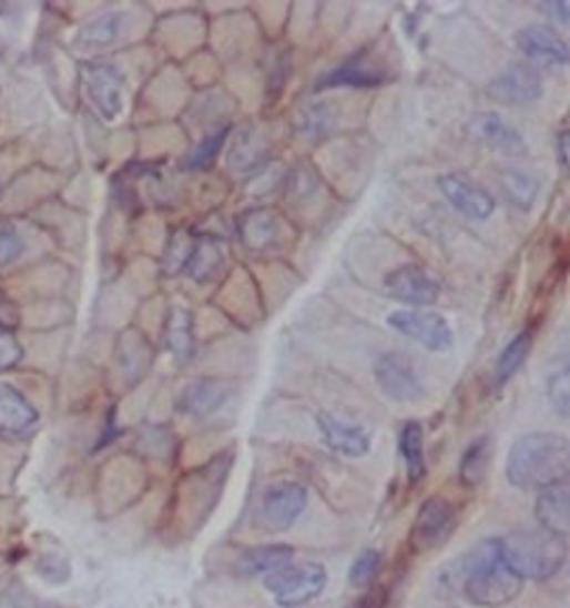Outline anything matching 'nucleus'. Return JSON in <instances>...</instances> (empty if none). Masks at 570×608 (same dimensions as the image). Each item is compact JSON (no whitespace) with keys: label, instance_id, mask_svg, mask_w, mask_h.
<instances>
[{"label":"nucleus","instance_id":"obj_12","mask_svg":"<svg viewBox=\"0 0 570 608\" xmlns=\"http://www.w3.org/2000/svg\"><path fill=\"white\" fill-rule=\"evenodd\" d=\"M515 43L535 65L561 68L568 63V45L550 26H526L517 32Z\"/></svg>","mask_w":570,"mask_h":608},{"label":"nucleus","instance_id":"obj_3","mask_svg":"<svg viewBox=\"0 0 570 608\" xmlns=\"http://www.w3.org/2000/svg\"><path fill=\"white\" fill-rule=\"evenodd\" d=\"M499 557L519 579H550L566 564V537L546 530H517L497 539Z\"/></svg>","mask_w":570,"mask_h":608},{"label":"nucleus","instance_id":"obj_7","mask_svg":"<svg viewBox=\"0 0 570 608\" xmlns=\"http://www.w3.org/2000/svg\"><path fill=\"white\" fill-rule=\"evenodd\" d=\"M308 504V493L297 482L269 486L261 501V524L269 533H285L295 526Z\"/></svg>","mask_w":570,"mask_h":608},{"label":"nucleus","instance_id":"obj_20","mask_svg":"<svg viewBox=\"0 0 570 608\" xmlns=\"http://www.w3.org/2000/svg\"><path fill=\"white\" fill-rule=\"evenodd\" d=\"M165 348L183 364L194 357V322L190 311L183 306H172L165 320Z\"/></svg>","mask_w":570,"mask_h":608},{"label":"nucleus","instance_id":"obj_38","mask_svg":"<svg viewBox=\"0 0 570 608\" xmlns=\"http://www.w3.org/2000/svg\"><path fill=\"white\" fill-rule=\"evenodd\" d=\"M557 152H559V165L566 170L568 168V132L561 130L557 136Z\"/></svg>","mask_w":570,"mask_h":608},{"label":"nucleus","instance_id":"obj_26","mask_svg":"<svg viewBox=\"0 0 570 608\" xmlns=\"http://www.w3.org/2000/svg\"><path fill=\"white\" fill-rule=\"evenodd\" d=\"M399 450L406 462V473L413 484L421 482L426 475V455H424V428L417 422H408L399 435Z\"/></svg>","mask_w":570,"mask_h":608},{"label":"nucleus","instance_id":"obj_5","mask_svg":"<svg viewBox=\"0 0 570 608\" xmlns=\"http://www.w3.org/2000/svg\"><path fill=\"white\" fill-rule=\"evenodd\" d=\"M388 326L399 335L415 340L430 353H446L455 346V333L446 317L432 311H395L388 315Z\"/></svg>","mask_w":570,"mask_h":608},{"label":"nucleus","instance_id":"obj_17","mask_svg":"<svg viewBox=\"0 0 570 608\" xmlns=\"http://www.w3.org/2000/svg\"><path fill=\"white\" fill-rule=\"evenodd\" d=\"M535 517L541 530L552 533L557 537H566L570 533V488L568 482L539 490L535 501Z\"/></svg>","mask_w":570,"mask_h":608},{"label":"nucleus","instance_id":"obj_27","mask_svg":"<svg viewBox=\"0 0 570 608\" xmlns=\"http://www.w3.org/2000/svg\"><path fill=\"white\" fill-rule=\"evenodd\" d=\"M123 28V14L121 12H108L101 14L99 19L90 21L81 32H79V45L85 50H101L112 45Z\"/></svg>","mask_w":570,"mask_h":608},{"label":"nucleus","instance_id":"obj_34","mask_svg":"<svg viewBox=\"0 0 570 608\" xmlns=\"http://www.w3.org/2000/svg\"><path fill=\"white\" fill-rule=\"evenodd\" d=\"M23 359V346L12 333H0V373L12 371Z\"/></svg>","mask_w":570,"mask_h":608},{"label":"nucleus","instance_id":"obj_9","mask_svg":"<svg viewBox=\"0 0 570 608\" xmlns=\"http://www.w3.org/2000/svg\"><path fill=\"white\" fill-rule=\"evenodd\" d=\"M384 287L395 301L415 308L435 306L441 294L439 283L426 270L410 263L388 272L384 278Z\"/></svg>","mask_w":570,"mask_h":608},{"label":"nucleus","instance_id":"obj_14","mask_svg":"<svg viewBox=\"0 0 570 608\" xmlns=\"http://www.w3.org/2000/svg\"><path fill=\"white\" fill-rule=\"evenodd\" d=\"M234 395V386L225 379L203 377L183 388L176 399V411L192 419H203L218 413Z\"/></svg>","mask_w":570,"mask_h":608},{"label":"nucleus","instance_id":"obj_23","mask_svg":"<svg viewBox=\"0 0 570 608\" xmlns=\"http://www.w3.org/2000/svg\"><path fill=\"white\" fill-rule=\"evenodd\" d=\"M223 261H225L223 243L216 236H196L185 270L194 281L203 283L214 278L221 272Z\"/></svg>","mask_w":570,"mask_h":608},{"label":"nucleus","instance_id":"obj_19","mask_svg":"<svg viewBox=\"0 0 570 608\" xmlns=\"http://www.w3.org/2000/svg\"><path fill=\"white\" fill-rule=\"evenodd\" d=\"M295 559V548L285 544H269V546H256L245 550L236 568L243 575H272L285 566H291Z\"/></svg>","mask_w":570,"mask_h":608},{"label":"nucleus","instance_id":"obj_28","mask_svg":"<svg viewBox=\"0 0 570 608\" xmlns=\"http://www.w3.org/2000/svg\"><path fill=\"white\" fill-rule=\"evenodd\" d=\"M503 190L517 207L530 210L537 199L539 183L532 174H528L523 170H508V172H503Z\"/></svg>","mask_w":570,"mask_h":608},{"label":"nucleus","instance_id":"obj_25","mask_svg":"<svg viewBox=\"0 0 570 608\" xmlns=\"http://www.w3.org/2000/svg\"><path fill=\"white\" fill-rule=\"evenodd\" d=\"M530 351H532V333L530 331H523L508 342V346L501 351L497 366H495L497 388H503L521 371Z\"/></svg>","mask_w":570,"mask_h":608},{"label":"nucleus","instance_id":"obj_37","mask_svg":"<svg viewBox=\"0 0 570 608\" xmlns=\"http://www.w3.org/2000/svg\"><path fill=\"white\" fill-rule=\"evenodd\" d=\"M537 10L546 14L548 19H557L561 26H568L570 6L566 3V0H557V3H537Z\"/></svg>","mask_w":570,"mask_h":608},{"label":"nucleus","instance_id":"obj_10","mask_svg":"<svg viewBox=\"0 0 570 608\" xmlns=\"http://www.w3.org/2000/svg\"><path fill=\"white\" fill-rule=\"evenodd\" d=\"M88 99L105 121H114L123 112V77L114 65L90 63L83 70Z\"/></svg>","mask_w":570,"mask_h":608},{"label":"nucleus","instance_id":"obj_31","mask_svg":"<svg viewBox=\"0 0 570 608\" xmlns=\"http://www.w3.org/2000/svg\"><path fill=\"white\" fill-rule=\"evenodd\" d=\"M381 568V553L375 550V548H366L364 553L357 555V559L353 561V568H350V584L357 586V588H366L375 581L377 572Z\"/></svg>","mask_w":570,"mask_h":608},{"label":"nucleus","instance_id":"obj_35","mask_svg":"<svg viewBox=\"0 0 570 608\" xmlns=\"http://www.w3.org/2000/svg\"><path fill=\"white\" fill-rule=\"evenodd\" d=\"M21 324V313L17 303L0 292V333H12Z\"/></svg>","mask_w":570,"mask_h":608},{"label":"nucleus","instance_id":"obj_8","mask_svg":"<svg viewBox=\"0 0 570 608\" xmlns=\"http://www.w3.org/2000/svg\"><path fill=\"white\" fill-rule=\"evenodd\" d=\"M455 530V508L444 497H430L421 504L410 530V548L426 553L444 544Z\"/></svg>","mask_w":570,"mask_h":608},{"label":"nucleus","instance_id":"obj_21","mask_svg":"<svg viewBox=\"0 0 570 608\" xmlns=\"http://www.w3.org/2000/svg\"><path fill=\"white\" fill-rule=\"evenodd\" d=\"M384 81H386L384 72L366 68V54L359 52L357 57L346 61L342 68L326 74L317 88L319 90H326V88H375V85H381Z\"/></svg>","mask_w":570,"mask_h":608},{"label":"nucleus","instance_id":"obj_32","mask_svg":"<svg viewBox=\"0 0 570 608\" xmlns=\"http://www.w3.org/2000/svg\"><path fill=\"white\" fill-rule=\"evenodd\" d=\"M194 245V236L185 234V232H176L165 250V259H163V267L167 270V274H174L176 270L187 265L190 252Z\"/></svg>","mask_w":570,"mask_h":608},{"label":"nucleus","instance_id":"obj_13","mask_svg":"<svg viewBox=\"0 0 570 608\" xmlns=\"http://www.w3.org/2000/svg\"><path fill=\"white\" fill-rule=\"evenodd\" d=\"M439 190L446 196V201L468 219L486 221L495 212V199L466 174H444L439 179Z\"/></svg>","mask_w":570,"mask_h":608},{"label":"nucleus","instance_id":"obj_24","mask_svg":"<svg viewBox=\"0 0 570 608\" xmlns=\"http://www.w3.org/2000/svg\"><path fill=\"white\" fill-rule=\"evenodd\" d=\"M490 459H492V444L490 437H477L475 442L468 444V448L461 455L459 462V479L466 488H477L490 468Z\"/></svg>","mask_w":570,"mask_h":608},{"label":"nucleus","instance_id":"obj_2","mask_svg":"<svg viewBox=\"0 0 570 608\" xmlns=\"http://www.w3.org/2000/svg\"><path fill=\"white\" fill-rule=\"evenodd\" d=\"M448 577H457L464 597L475 606L499 608L515 601L521 592L523 579H519L499 557L497 539H486L464 557H459L457 570H446Z\"/></svg>","mask_w":570,"mask_h":608},{"label":"nucleus","instance_id":"obj_16","mask_svg":"<svg viewBox=\"0 0 570 608\" xmlns=\"http://www.w3.org/2000/svg\"><path fill=\"white\" fill-rule=\"evenodd\" d=\"M317 426L330 450L344 457H364L370 450V435L355 424H348L333 413H317Z\"/></svg>","mask_w":570,"mask_h":608},{"label":"nucleus","instance_id":"obj_11","mask_svg":"<svg viewBox=\"0 0 570 608\" xmlns=\"http://www.w3.org/2000/svg\"><path fill=\"white\" fill-rule=\"evenodd\" d=\"M543 94V81L535 65H512L488 85V97L503 105H528Z\"/></svg>","mask_w":570,"mask_h":608},{"label":"nucleus","instance_id":"obj_18","mask_svg":"<svg viewBox=\"0 0 570 608\" xmlns=\"http://www.w3.org/2000/svg\"><path fill=\"white\" fill-rule=\"evenodd\" d=\"M37 424V408L14 386L0 382V437H21Z\"/></svg>","mask_w":570,"mask_h":608},{"label":"nucleus","instance_id":"obj_15","mask_svg":"<svg viewBox=\"0 0 570 608\" xmlns=\"http://www.w3.org/2000/svg\"><path fill=\"white\" fill-rule=\"evenodd\" d=\"M468 134L475 136L479 143L488 145L495 152H501L506 156H523L526 154V141L519 134L517 128H512L503 116L488 112L477 114L468 123Z\"/></svg>","mask_w":570,"mask_h":608},{"label":"nucleus","instance_id":"obj_4","mask_svg":"<svg viewBox=\"0 0 570 608\" xmlns=\"http://www.w3.org/2000/svg\"><path fill=\"white\" fill-rule=\"evenodd\" d=\"M328 575L319 564L285 566L265 577V588L272 592L281 608H295L308 604L326 588Z\"/></svg>","mask_w":570,"mask_h":608},{"label":"nucleus","instance_id":"obj_6","mask_svg":"<svg viewBox=\"0 0 570 608\" xmlns=\"http://www.w3.org/2000/svg\"><path fill=\"white\" fill-rule=\"evenodd\" d=\"M373 373L379 391L397 404H413L426 395L413 359L404 353H384L375 362Z\"/></svg>","mask_w":570,"mask_h":608},{"label":"nucleus","instance_id":"obj_29","mask_svg":"<svg viewBox=\"0 0 570 608\" xmlns=\"http://www.w3.org/2000/svg\"><path fill=\"white\" fill-rule=\"evenodd\" d=\"M546 395L552 406V411L566 419L570 415V373L568 366L563 364L561 368L552 371V375L546 382Z\"/></svg>","mask_w":570,"mask_h":608},{"label":"nucleus","instance_id":"obj_30","mask_svg":"<svg viewBox=\"0 0 570 608\" xmlns=\"http://www.w3.org/2000/svg\"><path fill=\"white\" fill-rule=\"evenodd\" d=\"M227 136H230V128H223V130H218L216 134H210L207 139H203V141L192 150V154L187 156L185 168H187V170H207V168L216 161V156H218L221 148L225 145Z\"/></svg>","mask_w":570,"mask_h":608},{"label":"nucleus","instance_id":"obj_36","mask_svg":"<svg viewBox=\"0 0 570 608\" xmlns=\"http://www.w3.org/2000/svg\"><path fill=\"white\" fill-rule=\"evenodd\" d=\"M386 601H388V590L384 586H375L364 597H359L350 608H386Z\"/></svg>","mask_w":570,"mask_h":608},{"label":"nucleus","instance_id":"obj_22","mask_svg":"<svg viewBox=\"0 0 570 608\" xmlns=\"http://www.w3.org/2000/svg\"><path fill=\"white\" fill-rule=\"evenodd\" d=\"M238 234L245 247L267 250L278 241V221L269 210H252L238 221Z\"/></svg>","mask_w":570,"mask_h":608},{"label":"nucleus","instance_id":"obj_33","mask_svg":"<svg viewBox=\"0 0 570 608\" xmlns=\"http://www.w3.org/2000/svg\"><path fill=\"white\" fill-rule=\"evenodd\" d=\"M23 239L14 225L0 227V270L12 265L23 254Z\"/></svg>","mask_w":570,"mask_h":608},{"label":"nucleus","instance_id":"obj_1","mask_svg":"<svg viewBox=\"0 0 570 608\" xmlns=\"http://www.w3.org/2000/svg\"><path fill=\"white\" fill-rule=\"evenodd\" d=\"M570 444L557 433L521 435L508 450L506 477L519 490H543L568 482Z\"/></svg>","mask_w":570,"mask_h":608}]
</instances>
